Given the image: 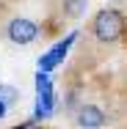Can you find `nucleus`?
<instances>
[{
    "label": "nucleus",
    "mask_w": 127,
    "mask_h": 129,
    "mask_svg": "<svg viewBox=\"0 0 127 129\" xmlns=\"http://www.w3.org/2000/svg\"><path fill=\"white\" fill-rule=\"evenodd\" d=\"M14 129H39L33 121H28V124H20V126H14Z\"/></svg>",
    "instance_id": "9"
},
{
    "label": "nucleus",
    "mask_w": 127,
    "mask_h": 129,
    "mask_svg": "<svg viewBox=\"0 0 127 129\" xmlns=\"http://www.w3.org/2000/svg\"><path fill=\"white\" fill-rule=\"evenodd\" d=\"M75 41H77V33L72 30L66 39H61L50 52H44V55L39 58V72H47V74H50L55 66H61V63H64V58L69 55V50H72V44H75Z\"/></svg>",
    "instance_id": "2"
},
{
    "label": "nucleus",
    "mask_w": 127,
    "mask_h": 129,
    "mask_svg": "<svg viewBox=\"0 0 127 129\" xmlns=\"http://www.w3.org/2000/svg\"><path fill=\"white\" fill-rule=\"evenodd\" d=\"M77 124L83 129H100V126H105V113L94 104H83L80 113H77Z\"/></svg>",
    "instance_id": "4"
},
{
    "label": "nucleus",
    "mask_w": 127,
    "mask_h": 129,
    "mask_svg": "<svg viewBox=\"0 0 127 129\" xmlns=\"http://www.w3.org/2000/svg\"><path fill=\"white\" fill-rule=\"evenodd\" d=\"M64 11L69 17H80L86 11V0H64Z\"/></svg>",
    "instance_id": "7"
},
{
    "label": "nucleus",
    "mask_w": 127,
    "mask_h": 129,
    "mask_svg": "<svg viewBox=\"0 0 127 129\" xmlns=\"http://www.w3.org/2000/svg\"><path fill=\"white\" fill-rule=\"evenodd\" d=\"M122 30H124V17H122L119 11L105 8V11L97 14V19H94V36L100 39L102 44L116 41V39L122 36Z\"/></svg>",
    "instance_id": "1"
},
{
    "label": "nucleus",
    "mask_w": 127,
    "mask_h": 129,
    "mask_svg": "<svg viewBox=\"0 0 127 129\" xmlns=\"http://www.w3.org/2000/svg\"><path fill=\"white\" fill-rule=\"evenodd\" d=\"M0 102L6 104V107H11V104L17 102V88H11V85H0Z\"/></svg>",
    "instance_id": "8"
},
{
    "label": "nucleus",
    "mask_w": 127,
    "mask_h": 129,
    "mask_svg": "<svg viewBox=\"0 0 127 129\" xmlns=\"http://www.w3.org/2000/svg\"><path fill=\"white\" fill-rule=\"evenodd\" d=\"M6 113H8V107H6V104L0 102V118H3V115H6Z\"/></svg>",
    "instance_id": "10"
},
{
    "label": "nucleus",
    "mask_w": 127,
    "mask_h": 129,
    "mask_svg": "<svg viewBox=\"0 0 127 129\" xmlns=\"http://www.w3.org/2000/svg\"><path fill=\"white\" fill-rule=\"evenodd\" d=\"M36 36H39V27L30 19H11L8 22V39L14 44H30Z\"/></svg>",
    "instance_id": "3"
},
{
    "label": "nucleus",
    "mask_w": 127,
    "mask_h": 129,
    "mask_svg": "<svg viewBox=\"0 0 127 129\" xmlns=\"http://www.w3.org/2000/svg\"><path fill=\"white\" fill-rule=\"evenodd\" d=\"M52 113H55L52 93H36V118H50Z\"/></svg>",
    "instance_id": "5"
},
{
    "label": "nucleus",
    "mask_w": 127,
    "mask_h": 129,
    "mask_svg": "<svg viewBox=\"0 0 127 129\" xmlns=\"http://www.w3.org/2000/svg\"><path fill=\"white\" fill-rule=\"evenodd\" d=\"M36 93H52V80L47 72H36Z\"/></svg>",
    "instance_id": "6"
}]
</instances>
